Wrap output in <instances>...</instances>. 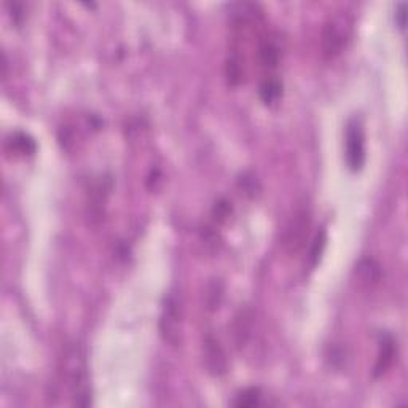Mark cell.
<instances>
[{
  "label": "cell",
  "instance_id": "cell-2",
  "mask_svg": "<svg viewBox=\"0 0 408 408\" xmlns=\"http://www.w3.org/2000/svg\"><path fill=\"white\" fill-rule=\"evenodd\" d=\"M354 21L351 15L345 10L333 11L324 22L322 36H321V48L322 56L328 61H332L343 53L346 45L353 36Z\"/></svg>",
  "mask_w": 408,
  "mask_h": 408
},
{
  "label": "cell",
  "instance_id": "cell-1",
  "mask_svg": "<svg viewBox=\"0 0 408 408\" xmlns=\"http://www.w3.org/2000/svg\"><path fill=\"white\" fill-rule=\"evenodd\" d=\"M59 379L70 393L72 405H91V384L85 351L78 343L66 345L59 359Z\"/></svg>",
  "mask_w": 408,
  "mask_h": 408
},
{
  "label": "cell",
  "instance_id": "cell-8",
  "mask_svg": "<svg viewBox=\"0 0 408 408\" xmlns=\"http://www.w3.org/2000/svg\"><path fill=\"white\" fill-rule=\"evenodd\" d=\"M259 61L262 67L271 70L276 69L281 61V48L271 36H266L259 43Z\"/></svg>",
  "mask_w": 408,
  "mask_h": 408
},
{
  "label": "cell",
  "instance_id": "cell-9",
  "mask_svg": "<svg viewBox=\"0 0 408 408\" xmlns=\"http://www.w3.org/2000/svg\"><path fill=\"white\" fill-rule=\"evenodd\" d=\"M356 273L361 282L368 287L377 286L381 281V266L373 259H362L356 266Z\"/></svg>",
  "mask_w": 408,
  "mask_h": 408
},
{
  "label": "cell",
  "instance_id": "cell-7",
  "mask_svg": "<svg viewBox=\"0 0 408 408\" xmlns=\"http://www.w3.org/2000/svg\"><path fill=\"white\" fill-rule=\"evenodd\" d=\"M395 354H398V346H395V340L391 333H381L379 335L378 342V354L375 368H373V377L379 378L386 375L388 370L394 364Z\"/></svg>",
  "mask_w": 408,
  "mask_h": 408
},
{
  "label": "cell",
  "instance_id": "cell-3",
  "mask_svg": "<svg viewBox=\"0 0 408 408\" xmlns=\"http://www.w3.org/2000/svg\"><path fill=\"white\" fill-rule=\"evenodd\" d=\"M158 331L165 343L181 346L183 342V301L177 290H169L165 295L161 306Z\"/></svg>",
  "mask_w": 408,
  "mask_h": 408
},
{
  "label": "cell",
  "instance_id": "cell-6",
  "mask_svg": "<svg viewBox=\"0 0 408 408\" xmlns=\"http://www.w3.org/2000/svg\"><path fill=\"white\" fill-rule=\"evenodd\" d=\"M203 364L212 377H222L227 373V354L219 340L212 333L206 335L203 340Z\"/></svg>",
  "mask_w": 408,
  "mask_h": 408
},
{
  "label": "cell",
  "instance_id": "cell-10",
  "mask_svg": "<svg viewBox=\"0 0 408 408\" xmlns=\"http://www.w3.org/2000/svg\"><path fill=\"white\" fill-rule=\"evenodd\" d=\"M260 99L264 100V104L273 105L276 104L282 96V83L275 77H266L259 86Z\"/></svg>",
  "mask_w": 408,
  "mask_h": 408
},
{
  "label": "cell",
  "instance_id": "cell-11",
  "mask_svg": "<svg viewBox=\"0 0 408 408\" xmlns=\"http://www.w3.org/2000/svg\"><path fill=\"white\" fill-rule=\"evenodd\" d=\"M326 248H327V232H326V228H321V230L316 233L315 239H312L310 252H308V268L310 270H315V268L319 265Z\"/></svg>",
  "mask_w": 408,
  "mask_h": 408
},
{
  "label": "cell",
  "instance_id": "cell-12",
  "mask_svg": "<svg viewBox=\"0 0 408 408\" xmlns=\"http://www.w3.org/2000/svg\"><path fill=\"white\" fill-rule=\"evenodd\" d=\"M262 391L259 388H245L241 393H238L236 398L233 400L234 407L239 408H252L260 404Z\"/></svg>",
  "mask_w": 408,
  "mask_h": 408
},
{
  "label": "cell",
  "instance_id": "cell-13",
  "mask_svg": "<svg viewBox=\"0 0 408 408\" xmlns=\"http://www.w3.org/2000/svg\"><path fill=\"white\" fill-rule=\"evenodd\" d=\"M8 144L11 147V152H16L20 155H31L36 152V142L22 133H16Z\"/></svg>",
  "mask_w": 408,
  "mask_h": 408
},
{
  "label": "cell",
  "instance_id": "cell-5",
  "mask_svg": "<svg viewBox=\"0 0 408 408\" xmlns=\"http://www.w3.org/2000/svg\"><path fill=\"white\" fill-rule=\"evenodd\" d=\"M311 232V214L308 209H297L284 227L282 248L290 257H297L305 249Z\"/></svg>",
  "mask_w": 408,
  "mask_h": 408
},
{
  "label": "cell",
  "instance_id": "cell-4",
  "mask_svg": "<svg viewBox=\"0 0 408 408\" xmlns=\"http://www.w3.org/2000/svg\"><path fill=\"white\" fill-rule=\"evenodd\" d=\"M365 134L359 116H351L345 128V161L351 172H361L365 165Z\"/></svg>",
  "mask_w": 408,
  "mask_h": 408
},
{
  "label": "cell",
  "instance_id": "cell-14",
  "mask_svg": "<svg viewBox=\"0 0 408 408\" xmlns=\"http://www.w3.org/2000/svg\"><path fill=\"white\" fill-rule=\"evenodd\" d=\"M230 211H232V206L228 201L225 199H220L219 203H216L214 206V211H212V214H214V219L219 220V222H223L227 219L228 216H230Z\"/></svg>",
  "mask_w": 408,
  "mask_h": 408
},
{
  "label": "cell",
  "instance_id": "cell-15",
  "mask_svg": "<svg viewBox=\"0 0 408 408\" xmlns=\"http://www.w3.org/2000/svg\"><path fill=\"white\" fill-rule=\"evenodd\" d=\"M395 24L399 26L400 31H405L407 26V5L399 3L398 8H395Z\"/></svg>",
  "mask_w": 408,
  "mask_h": 408
}]
</instances>
